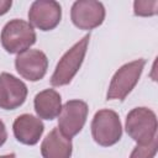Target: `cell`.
I'll list each match as a JSON object with an SVG mask.
<instances>
[{"label":"cell","mask_w":158,"mask_h":158,"mask_svg":"<svg viewBox=\"0 0 158 158\" xmlns=\"http://www.w3.org/2000/svg\"><path fill=\"white\" fill-rule=\"evenodd\" d=\"M89 40L90 35H85L62 56L51 77V84L53 86H63L72 81L84 62Z\"/></svg>","instance_id":"6da1fadb"},{"label":"cell","mask_w":158,"mask_h":158,"mask_svg":"<svg viewBox=\"0 0 158 158\" xmlns=\"http://www.w3.org/2000/svg\"><path fill=\"white\" fill-rule=\"evenodd\" d=\"M144 65L146 60L139 58L120 67L110 81L106 93V100L123 101L138 83Z\"/></svg>","instance_id":"7a4b0ae2"},{"label":"cell","mask_w":158,"mask_h":158,"mask_svg":"<svg viewBox=\"0 0 158 158\" xmlns=\"http://www.w3.org/2000/svg\"><path fill=\"white\" fill-rule=\"evenodd\" d=\"M157 116L148 107H135L126 116V132L137 144H146L157 137Z\"/></svg>","instance_id":"3957f363"},{"label":"cell","mask_w":158,"mask_h":158,"mask_svg":"<svg viewBox=\"0 0 158 158\" xmlns=\"http://www.w3.org/2000/svg\"><path fill=\"white\" fill-rule=\"evenodd\" d=\"M36 32L30 22L20 19L10 20L1 31L0 41L4 49L10 54H19L27 51L36 42Z\"/></svg>","instance_id":"277c9868"},{"label":"cell","mask_w":158,"mask_h":158,"mask_svg":"<svg viewBox=\"0 0 158 158\" xmlns=\"http://www.w3.org/2000/svg\"><path fill=\"white\" fill-rule=\"evenodd\" d=\"M93 139L102 147L116 144L122 136V126L117 112L110 109H102L95 112L91 121Z\"/></svg>","instance_id":"5b68a950"},{"label":"cell","mask_w":158,"mask_h":158,"mask_svg":"<svg viewBox=\"0 0 158 158\" xmlns=\"http://www.w3.org/2000/svg\"><path fill=\"white\" fill-rule=\"evenodd\" d=\"M88 104L83 100H68L58 115V128L68 138L77 136L88 117Z\"/></svg>","instance_id":"8992f818"},{"label":"cell","mask_w":158,"mask_h":158,"mask_svg":"<svg viewBox=\"0 0 158 158\" xmlns=\"http://www.w3.org/2000/svg\"><path fill=\"white\" fill-rule=\"evenodd\" d=\"M70 20L79 30H94L105 20V7L100 1L78 0L72 5Z\"/></svg>","instance_id":"52a82bcc"},{"label":"cell","mask_w":158,"mask_h":158,"mask_svg":"<svg viewBox=\"0 0 158 158\" xmlns=\"http://www.w3.org/2000/svg\"><path fill=\"white\" fill-rule=\"evenodd\" d=\"M62 19V7L54 0H36L28 10V21L32 27L41 31L56 28Z\"/></svg>","instance_id":"ba28073f"},{"label":"cell","mask_w":158,"mask_h":158,"mask_svg":"<svg viewBox=\"0 0 158 158\" xmlns=\"http://www.w3.org/2000/svg\"><path fill=\"white\" fill-rule=\"evenodd\" d=\"M15 68L23 79L38 81L47 73L48 58L40 49H27L16 56Z\"/></svg>","instance_id":"9c48e42d"},{"label":"cell","mask_w":158,"mask_h":158,"mask_svg":"<svg viewBox=\"0 0 158 158\" xmlns=\"http://www.w3.org/2000/svg\"><path fill=\"white\" fill-rule=\"evenodd\" d=\"M26 84L15 75L2 72L0 74V109L15 110L20 107L27 98Z\"/></svg>","instance_id":"30bf717a"},{"label":"cell","mask_w":158,"mask_h":158,"mask_svg":"<svg viewBox=\"0 0 158 158\" xmlns=\"http://www.w3.org/2000/svg\"><path fill=\"white\" fill-rule=\"evenodd\" d=\"M12 131L15 138L20 143L26 146H35L36 143H38L40 138L43 135L44 125L41 118L31 114H22L15 118Z\"/></svg>","instance_id":"8fae6325"},{"label":"cell","mask_w":158,"mask_h":158,"mask_svg":"<svg viewBox=\"0 0 158 158\" xmlns=\"http://www.w3.org/2000/svg\"><path fill=\"white\" fill-rule=\"evenodd\" d=\"M72 152V139L65 137L58 127H54L41 143V154L43 158H70Z\"/></svg>","instance_id":"7c38bea8"},{"label":"cell","mask_w":158,"mask_h":158,"mask_svg":"<svg viewBox=\"0 0 158 158\" xmlns=\"http://www.w3.org/2000/svg\"><path fill=\"white\" fill-rule=\"evenodd\" d=\"M33 106L38 118L51 121L56 118L62 110V98L54 89H46L36 94Z\"/></svg>","instance_id":"4fadbf2b"},{"label":"cell","mask_w":158,"mask_h":158,"mask_svg":"<svg viewBox=\"0 0 158 158\" xmlns=\"http://www.w3.org/2000/svg\"><path fill=\"white\" fill-rule=\"evenodd\" d=\"M133 12L136 16L148 17L154 16L158 12L157 0H136L133 2Z\"/></svg>","instance_id":"5bb4252c"},{"label":"cell","mask_w":158,"mask_h":158,"mask_svg":"<svg viewBox=\"0 0 158 158\" xmlns=\"http://www.w3.org/2000/svg\"><path fill=\"white\" fill-rule=\"evenodd\" d=\"M158 148V141L157 137H154L151 142L146 144H137L133 151L130 154V158H154L157 154Z\"/></svg>","instance_id":"9a60e30c"},{"label":"cell","mask_w":158,"mask_h":158,"mask_svg":"<svg viewBox=\"0 0 158 158\" xmlns=\"http://www.w3.org/2000/svg\"><path fill=\"white\" fill-rule=\"evenodd\" d=\"M11 5H12L11 0H0V16L5 15L10 10Z\"/></svg>","instance_id":"2e32d148"},{"label":"cell","mask_w":158,"mask_h":158,"mask_svg":"<svg viewBox=\"0 0 158 158\" xmlns=\"http://www.w3.org/2000/svg\"><path fill=\"white\" fill-rule=\"evenodd\" d=\"M7 139V132H6V127L5 123L0 120V147L6 142Z\"/></svg>","instance_id":"e0dca14e"},{"label":"cell","mask_w":158,"mask_h":158,"mask_svg":"<svg viewBox=\"0 0 158 158\" xmlns=\"http://www.w3.org/2000/svg\"><path fill=\"white\" fill-rule=\"evenodd\" d=\"M0 158H16L15 153H10V154H5V156H0Z\"/></svg>","instance_id":"ac0fdd59"}]
</instances>
